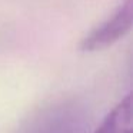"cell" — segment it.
Returning <instances> with one entry per match:
<instances>
[{
  "label": "cell",
  "mask_w": 133,
  "mask_h": 133,
  "mask_svg": "<svg viewBox=\"0 0 133 133\" xmlns=\"http://www.w3.org/2000/svg\"><path fill=\"white\" fill-rule=\"evenodd\" d=\"M133 6L132 0H124L117 10L104 23L93 29L82 40L80 49L84 52H97L115 44L132 27Z\"/></svg>",
  "instance_id": "6da1fadb"
},
{
  "label": "cell",
  "mask_w": 133,
  "mask_h": 133,
  "mask_svg": "<svg viewBox=\"0 0 133 133\" xmlns=\"http://www.w3.org/2000/svg\"><path fill=\"white\" fill-rule=\"evenodd\" d=\"M93 133H133V100L127 93L103 119Z\"/></svg>",
  "instance_id": "7a4b0ae2"
}]
</instances>
